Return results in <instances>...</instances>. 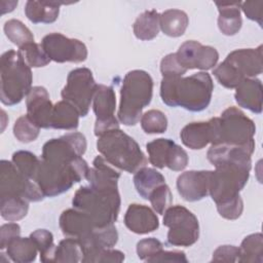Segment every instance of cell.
Returning <instances> with one entry per match:
<instances>
[{"instance_id": "cell-1", "label": "cell", "mask_w": 263, "mask_h": 263, "mask_svg": "<svg viewBox=\"0 0 263 263\" xmlns=\"http://www.w3.org/2000/svg\"><path fill=\"white\" fill-rule=\"evenodd\" d=\"M214 89L212 77L198 72L187 77H162L160 97L170 107H182L191 112H200L211 103Z\"/></svg>"}, {"instance_id": "cell-2", "label": "cell", "mask_w": 263, "mask_h": 263, "mask_svg": "<svg viewBox=\"0 0 263 263\" xmlns=\"http://www.w3.org/2000/svg\"><path fill=\"white\" fill-rule=\"evenodd\" d=\"M251 165V156L240 155L215 166L211 173L209 194L217 205L240 196L239 192L249 180Z\"/></svg>"}, {"instance_id": "cell-3", "label": "cell", "mask_w": 263, "mask_h": 263, "mask_svg": "<svg viewBox=\"0 0 263 263\" xmlns=\"http://www.w3.org/2000/svg\"><path fill=\"white\" fill-rule=\"evenodd\" d=\"M97 149L111 165L130 174L147 164V158L138 143L119 127L99 136Z\"/></svg>"}, {"instance_id": "cell-4", "label": "cell", "mask_w": 263, "mask_h": 263, "mask_svg": "<svg viewBox=\"0 0 263 263\" xmlns=\"http://www.w3.org/2000/svg\"><path fill=\"white\" fill-rule=\"evenodd\" d=\"M153 95V79L144 70H133L125 74L121 89L118 120L124 125H136L143 109L148 106Z\"/></svg>"}, {"instance_id": "cell-5", "label": "cell", "mask_w": 263, "mask_h": 263, "mask_svg": "<svg viewBox=\"0 0 263 263\" xmlns=\"http://www.w3.org/2000/svg\"><path fill=\"white\" fill-rule=\"evenodd\" d=\"M32 71L18 51H5L0 59V98L2 104H18L32 88Z\"/></svg>"}, {"instance_id": "cell-6", "label": "cell", "mask_w": 263, "mask_h": 263, "mask_svg": "<svg viewBox=\"0 0 263 263\" xmlns=\"http://www.w3.org/2000/svg\"><path fill=\"white\" fill-rule=\"evenodd\" d=\"M73 208L87 214L97 227L113 225L120 211L118 189L80 187L72 199Z\"/></svg>"}, {"instance_id": "cell-7", "label": "cell", "mask_w": 263, "mask_h": 263, "mask_svg": "<svg viewBox=\"0 0 263 263\" xmlns=\"http://www.w3.org/2000/svg\"><path fill=\"white\" fill-rule=\"evenodd\" d=\"M263 71L262 45L257 48H240L231 51L213 74L226 88H236L247 78H255Z\"/></svg>"}, {"instance_id": "cell-8", "label": "cell", "mask_w": 263, "mask_h": 263, "mask_svg": "<svg viewBox=\"0 0 263 263\" xmlns=\"http://www.w3.org/2000/svg\"><path fill=\"white\" fill-rule=\"evenodd\" d=\"M210 120L213 127L212 145L245 146L255 143V123L238 108L229 107L223 111L220 117H214Z\"/></svg>"}, {"instance_id": "cell-9", "label": "cell", "mask_w": 263, "mask_h": 263, "mask_svg": "<svg viewBox=\"0 0 263 263\" xmlns=\"http://www.w3.org/2000/svg\"><path fill=\"white\" fill-rule=\"evenodd\" d=\"M163 225L168 227L167 242L175 247H190L199 237L195 215L183 205H171L163 214Z\"/></svg>"}, {"instance_id": "cell-10", "label": "cell", "mask_w": 263, "mask_h": 263, "mask_svg": "<svg viewBox=\"0 0 263 263\" xmlns=\"http://www.w3.org/2000/svg\"><path fill=\"white\" fill-rule=\"evenodd\" d=\"M98 84L92 72L87 68L72 70L67 77V82L61 91L64 101L76 108L80 116L87 115Z\"/></svg>"}, {"instance_id": "cell-11", "label": "cell", "mask_w": 263, "mask_h": 263, "mask_svg": "<svg viewBox=\"0 0 263 263\" xmlns=\"http://www.w3.org/2000/svg\"><path fill=\"white\" fill-rule=\"evenodd\" d=\"M22 197L28 201H40L45 195L39 186L24 176L12 161L1 160L0 197Z\"/></svg>"}, {"instance_id": "cell-12", "label": "cell", "mask_w": 263, "mask_h": 263, "mask_svg": "<svg viewBox=\"0 0 263 263\" xmlns=\"http://www.w3.org/2000/svg\"><path fill=\"white\" fill-rule=\"evenodd\" d=\"M41 45L50 61L57 63H82L87 59V48L78 39L68 38L61 33H50L43 37Z\"/></svg>"}, {"instance_id": "cell-13", "label": "cell", "mask_w": 263, "mask_h": 263, "mask_svg": "<svg viewBox=\"0 0 263 263\" xmlns=\"http://www.w3.org/2000/svg\"><path fill=\"white\" fill-rule=\"evenodd\" d=\"M149 162L157 167H168L172 171H183L188 164V154L173 140L159 138L146 145Z\"/></svg>"}, {"instance_id": "cell-14", "label": "cell", "mask_w": 263, "mask_h": 263, "mask_svg": "<svg viewBox=\"0 0 263 263\" xmlns=\"http://www.w3.org/2000/svg\"><path fill=\"white\" fill-rule=\"evenodd\" d=\"M116 108V96L111 86L98 84L93 99L92 109L96 115L95 135L101 136L106 130L118 128V119L114 112Z\"/></svg>"}, {"instance_id": "cell-15", "label": "cell", "mask_w": 263, "mask_h": 263, "mask_svg": "<svg viewBox=\"0 0 263 263\" xmlns=\"http://www.w3.org/2000/svg\"><path fill=\"white\" fill-rule=\"evenodd\" d=\"M176 54L179 63L186 70L199 69L206 71L213 69L219 60V53L216 48L202 45L195 40L185 41L181 44Z\"/></svg>"}, {"instance_id": "cell-16", "label": "cell", "mask_w": 263, "mask_h": 263, "mask_svg": "<svg viewBox=\"0 0 263 263\" xmlns=\"http://www.w3.org/2000/svg\"><path fill=\"white\" fill-rule=\"evenodd\" d=\"M27 115L40 128L51 127V115L53 105L51 104L49 93L43 86H34L31 88L26 100Z\"/></svg>"}, {"instance_id": "cell-17", "label": "cell", "mask_w": 263, "mask_h": 263, "mask_svg": "<svg viewBox=\"0 0 263 263\" xmlns=\"http://www.w3.org/2000/svg\"><path fill=\"white\" fill-rule=\"evenodd\" d=\"M212 171H188L177 179V190L186 201H197L209 195Z\"/></svg>"}, {"instance_id": "cell-18", "label": "cell", "mask_w": 263, "mask_h": 263, "mask_svg": "<svg viewBox=\"0 0 263 263\" xmlns=\"http://www.w3.org/2000/svg\"><path fill=\"white\" fill-rule=\"evenodd\" d=\"M124 224L134 233L147 234L159 227V220L154 210L149 206L132 203L125 212Z\"/></svg>"}, {"instance_id": "cell-19", "label": "cell", "mask_w": 263, "mask_h": 263, "mask_svg": "<svg viewBox=\"0 0 263 263\" xmlns=\"http://www.w3.org/2000/svg\"><path fill=\"white\" fill-rule=\"evenodd\" d=\"M59 224L65 236L76 239L85 237L97 227L87 214L75 208L64 211L60 216Z\"/></svg>"}, {"instance_id": "cell-20", "label": "cell", "mask_w": 263, "mask_h": 263, "mask_svg": "<svg viewBox=\"0 0 263 263\" xmlns=\"http://www.w3.org/2000/svg\"><path fill=\"white\" fill-rule=\"evenodd\" d=\"M92 164L93 166L89 167L85 178L90 186L100 189H118L120 173L113 168V165L99 155L93 159Z\"/></svg>"}, {"instance_id": "cell-21", "label": "cell", "mask_w": 263, "mask_h": 263, "mask_svg": "<svg viewBox=\"0 0 263 263\" xmlns=\"http://www.w3.org/2000/svg\"><path fill=\"white\" fill-rule=\"evenodd\" d=\"M234 98L239 107L260 114L262 112V83L257 78H247L235 88Z\"/></svg>"}, {"instance_id": "cell-22", "label": "cell", "mask_w": 263, "mask_h": 263, "mask_svg": "<svg viewBox=\"0 0 263 263\" xmlns=\"http://www.w3.org/2000/svg\"><path fill=\"white\" fill-rule=\"evenodd\" d=\"M180 138L182 143L192 150L203 149L213 141L212 123L210 120L188 123L182 128Z\"/></svg>"}, {"instance_id": "cell-23", "label": "cell", "mask_w": 263, "mask_h": 263, "mask_svg": "<svg viewBox=\"0 0 263 263\" xmlns=\"http://www.w3.org/2000/svg\"><path fill=\"white\" fill-rule=\"evenodd\" d=\"M241 2H216L219 10L218 27L222 34L233 36L241 28L242 21L240 16Z\"/></svg>"}, {"instance_id": "cell-24", "label": "cell", "mask_w": 263, "mask_h": 263, "mask_svg": "<svg viewBox=\"0 0 263 263\" xmlns=\"http://www.w3.org/2000/svg\"><path fill=\"white\" fill-rule=\"evenodd\" d=\"M67 4L60 1H27L25 14L33 24H51L57 21L60 5Z\"/></svg>"}, {"instance_id": "cell-25", "label": "cell", "mask_w": 263, "mask_h": 263, "mask_svg": "<svg viewBox=\"0 0 263 263\" xmlns=\"http://www.w3.org/2000/svg\"><path fill=\"white\" fill-rule=\"evenodd\" d=\"M80 114L74 106L66 101H60L53 105L51 115V128L72 130L79 125Z\"/></svg>"}, {"instance_id": "cell-26", "label": "cell", "mask_w": 263, "mask_h": 263, "mask_svg": "<svg viewBox=\"0 0 263 263\" xmlns=\"http://www.w3.org/2000/svg\"><path fill=\"white\" fill-rule=\"evenodd\" d=\"M159 25L160 30L166 36L180 37L185 33L189 18L187 13L181 9H167L160 13Z\"/></svg>"}, {"instance_id": "cell-27", "label": "cell", "mask_w": 263, "mask_h": 263, "mask_svg": "<svg viewBox=\"0 0 263 263\" xmlns=\"http://www.w3.org/2000/svg\"><path fill=\"white\" fill-rule=\"evenodd\" d=\"M159 17L160 14L154 9L142 12L133 26L135 36L143 41L154 39L160 30Z\"/></svg>"}, {"instance_id": "cell-28", "label": "cell", "mask_w": 263, "mask_h": 263, "mask_svg": "<svg viewBox=\"0 0 263 263\" xmlns=\"http://www.w3.org/2000/svg\"><path fill=\"white\" fill-rule=\"evenodd\" d=\"M38 249L31 237H15L7 248V256L16 263H30L36 260Z\"/></svg>"}, {"instance_id": "cell-29", "label": "cell", "mask_w": 263, "mask_h": 263, "mask_svg": "<svg viewBox=\"0 0 263 263\" xmlns=\"http://www.w3.org/2000/svg\"><path fill=\"white\" fill-rule=\"evenodd\" d=\"M165 183L164 177L154 168L151 167H142L137 171L134 175V184L138 193L144 198H149L151 192Z\"/></svg>"}, {"instance_id": "cell-30", "label": "cell", "mask_w": 263, "mask_h": 263, "mask_svg": "<svg viewBox=\"0 0 263 263\" xmlns=\"http://www.w3.org/2000/svg\"><path fill=\"white\" fill-rule=\"evenodd\" d=\"M263 261V236L261 233H253L243 238L239 247L238 262Z\"/></svg>"}, {"instance_id": "cell-31", "label": "cell", "mask_w": 263, "mask_h": 263, "mask_svg": "<svg viewBox=\"0 0 263 263\" xmlns=\"http://www.w3.org/2000/svg\"><path fill=\"white\" fill-rule=\"evenodd\" d=\"M28 211L29 201L22 197H0V214L8 222H15L25 218Z\"/></svg>"}, {"instance_id": "cell-32", "label": "cell", "mask_w": 263, "mask_h": 263, "mask_svg": "<svg viewBox=\"0 0 263 263\" xmlns=\"http://www.w3.org/2000/svg\"><path fill=\"white\" fill-rule=\"evenodd\" d=\"M83 251L78 239L67 237L60 241L55 248L54 262L75 263L82 261Z\"/></svg>"}, {"instance_id": "cell-33", "label": "cell", "mask_w": 263, "mask_h": 263, "mask_svg": "<svg viewBox=\"0 0 263 263\" xmlns=\"http://www.w3.org/2000/svg\"><path fill=\"white\" fill-rule=\"evenodd\" d=\"M40 254L42 262H54L57 246L53 243V235L46 229H37L30 234Z\"/></svg>"}, {"instance_id": "cell-34", "label": "cell", "mask_w": 263, "mask_h": 263, "mask_svg": "<svg viewBox=\"0 0 263 263\" xmlns=\"http://www.w3.org/2000/svg\"><path fill=\"white\" fill-rule=\"evenodd\" d=\"M6 37L16 46L22 47L28 43L34 42V36L30 29L18 20H8L3 27Z\"/></svg>"}, {"instance_id": "cell-35", "label": "cell", "mask_w": 263, "mask_h": 263, "mask_svg": "<svg viewBox=\"0 0 263 263\" xmlns=\"http://www.w3.org/2000/svg\"><path fill=\"white\" fill-rule=\"evenodd\" d=\"M11 161L24 176L32 181L35 180L41 159L34 153L25 150L16 151L12 154Z\"/></svg>"}, {"instance_id": "cell-36", "label": "cell", "mask_w": 263, "mask_h": 263, "mask_svg": "<svg viewBox=\"0 0 263 263\" xmlns=\"http://www.w3.org/2000/svg\"><path fill=\"white\" fill-rule=\"evenodd\" d=\"M30 68H40L49 64L50 59L42 45L36 42L28 43L17 50Z\"/></svg>"}, {"instance_id": "cell-37", "label": "cell", "mask_w": 263, "mask_h": 263, "mask_svg": "<svg viewBox=\"0 0 263 263\" xmlns=\"http://www.w3.org/2000/svg\"><path fill=\"white\" fill-rule=\"evenodd\" d=\"M141 126L146 134H162L167 128V118L163 112L151 109L141 117Z\"/></svg>"}, {"instance_id": "cell-38", "label": "cell", "mask_w": 263, "mask_h": 263, "mask_svg": "<svg viewBox=\"0 0 263 263\" xmlns=\"http://www.w3.org/2000/svg\"><path fill=\"white\" fill-rule=\"evenodd\" d=\"M40 133V127L26 114L18 117L13 124V135L22 143L35 141Z\"/></svg>"}, {"instance_id": "cell-39", "label": "cell", "mask_w": 263, "mask_h": 263, "mask_svg": "<svg viewBox=\"0 0 263 263\" xmlns=\"http://www.w3.org/2000/svg\"><path fill=\"white\" fill-rule=\"evenodd\" d=\"M148 200L151 202L154 212L159 215H163L164 212L172 205L173 194L170 187L164 183L151 192Z\"/></svg>"}, {"instance_id": "cell-40", "label": "cell", "mask_w": 263, "mask_h": 263, "mask_svg": "<svg viewBox=\"0 0 263 263\" xmlns=\"http://www.w3.org/2000/svg\"><path fill=\"white\" fill-rule=\"evenodd\" d=\"M163 251V245L154 237L141 239L137 243V254L141 260L151 262L157 255Z\"/></svg>"}, {"instance_id": "cell-41", "label": "cell", "mask_w": 263, "mask_h": 263, "mask_svg": "<svg viewBox=\"0 0 263 263\" xmlns=\"http://www.w3.org/2000/svg\"><path fill=\"white\" fill-rule=\"evenodd\" d=\"M160 72L162 77H182L187 70L179 63L177 54L168 53L160 62Z\"/></svg>"}, {"instance_id": "cell-42", "label": "cell", "mask_w": 263, "mask_h": 263, "mask_svg": "<svg viewBox=\"0 0 263 263\" xmlns=\"http://www.w3.org/2000/svg\"><path fill=\"white\" fill-rule=\"evenodd\" d=\"M218 213L221 217L227 219V220H235L240 217L243 210V202L240 196L236 197L233 200H230L228 202L218 204L217 205Z\"/></svg>"}, {"instance_id": "cell-43", "label": "cell", "mask_w": 263, "mask_h": 263, "mask_svg": "<svg viewBox=\"0 0 263 263\" xmlns=\"http://www.w3.org/2000/svg\"><path fill=\"white\" fill-rule=\"evenodd\" d=\"M239 258V248L235 246H220L214 253L212 261L214 262H237Z\"/></svg>"}, {"instance_id": "cell-44", "label": "cell", "mask_w": 263, "mask_h": 263, "mask_svg": "<svg viewBox=\"0 0 263 263\" xmlns=\"http://www.w3.org/2000/svg\"><path fill=\"white\" fill-rule=\"evenodd\" d=\"M240 9L251 21L257 22L259 26H262L263 14V1H245L240 4Z\"/></svg>"}, {"instance_id": "cell-45", "label": "cell", "mask_w": 263, "mask_h": 263, "mask_svg": "<svg viewBox=\"0 0 263 263\" xmlns=\"http://www.w3.org/2000/svg\"><path fill=\"white\" fill-rule=\"evenodd\" d=\"M21 236V227L17 223H6L0 228V249L4 250L15 237Z\"/></svg>"}, {"instance_id": "cell-46", "label": "cell", "mask_w": 263, "mask_h": 263, "mask_svg": "<svg viewBox=\"0 0 263 263\" xmlns=\"http://www.w3.org/2000/svg\"><path fill=\"white\" fill-rule=\"evenodd\" d=\"M124 260V254L121 251L111 249H104L95 255L90 262H122Z\"/></svg>"}, {"instance_id": "cell-47", "label": "cell", "mask_w": 263, "mask_h": 263, "mask_svg": "<svg viewBox=\"0 0 263 263\" xmlns=\"http://www.w3.org/2000/svg\"><path fill=\"white\" fill-rule=\"evenodd\" d=\"M151 262H177L187 263L188 259L184 252L181 251H162Z\"/></svg>"}]
</instances>
